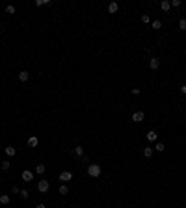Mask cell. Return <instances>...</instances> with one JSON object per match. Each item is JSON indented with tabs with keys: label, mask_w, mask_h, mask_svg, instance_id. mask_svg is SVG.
Returning a JSON list of instances; mask_svg holds the SVG:
<instances>
[{
	"label": "cell",
	"mask_w": 186,
	"mask_h": 208,
	"mask_svg": "<svg viewBox=\"0 0 186 208\" xmlns=\"http://www.w3.org/2000/svg\"><path fill=\"white\" fill-rule=\"evenodd\" d=\"M101 166L99 164H89L88 166V175L89 176H93V178H97V176H101Z\"/></svg>",
	"instance_id": "1"
},
{
	"label": "cell",
	"mask_w": 186,
	"mask_h": 208,
	"mask_svg": "<svg viewBox=\"0 0 186 208\" xmlns=\"http://www.w3.org/2000/svg\"><path fill=\"white\" fill-rule=\"evenodd\" d=\"M37 190L41 191V193H47V191L50 190V184H49V180H39V184H37Z\"/></svg>",
	"instance_id": "2"
},
{
	"label": "cell",
	"mask_w": 186,
	"mask_h": 208,
	"mask_svg": "<svg viewBox=\"0 0 186 208\" xmlns=\"http://www.w3.org/2000/svg\"><path fill=\"white\" fill-rule=\"evenodd\" d=\"M130 119H132L134 123H141V121L145 119V113H143V112H134V113H132V117H130Z\"/></svg>",
	"instance_id": "3"
},
{
	"label": "cell",
	"mask_w": 186,
	"mask_h": 208,
	"mask_svg": "<svg viewBox=\"0 0 186 208\" xmlns=\"http://www.w3.org/2000/svg\"><path fill=\"white\" fill-rule=\"evenodd\" d=\"M71 178H73V173H71V171H62V173H60V180H62V184H63V182H69Z\"/></svg>",
	"instance_id": "4"
},
{
	"label": "cell",
	"mask_w": 186,
	"mask_h": 208,
	"mask_svg": "<svg viewBox=\"0 0 186 208\" xmlns=\"http://www.w3.org/2000/svg\"><path fill=\"white\" fill-rule=\"evenodd\" d=\"M149 67H151L153 71H156L158 67H160V60H158V58H151V60H149Z\"/></svg>",
	"instance_id": "5"
},
{
	"label": "cell",
	"mask_w": 186,
	"mask_h": 208,
	"mask_svg": "<svg viewBox=\"0 0 186 208\" xmlns=\"http://www.w3.org/2000/svg\"><path fill=\"white\" fill-rule=\"evenodd\" d=\"M22 180H24V182H32V180H34V173H32V171H22Z\"/></svg>",
	"instance_id": "6"
},
{
	"label": "cell",
	"mask_w": 186,
	"mask_h": 208,
	"mask_svg": "<svg viewBox=\"0 0 186 208\" xmlns=\"http://www.w3.org/2000/svg\"><path fill=\"white\" fill-rule=\"evenodd\" d=\"M117 9H119V4L117 2H110L108 4V13H117Z\"/></svg>",
	"instance_id": "7"
},
{
	"label": "cell",
	"mask_w": 186,
	"mask_h": 208,
	"mask_svg": "<svg viewBox=\"0 0 186 208\" xmlns=\"http://www.w3.org/2000/svg\"><path fill=\"white\" fill-rule=\"evenodd\" d=\"M169 7H171V2H169V0H162L160 2V9L162 11H169Z\"/></svg>",
	"instance_id": "8"
},
{
	"label": "cell",
	"mask_w": 186,
	"mask_h": 208,
	"mask_svg": "<svg viewBox=\"0 0 186 208\" xmlns=\"http://www.w3.org/2000/svg\"><path fill=\"white\" fill-rule=\"evenodd\" d=\"M28 78H30V73H28V71H21V73H19V80H21V82H26Z\"/></svg>",
	"instance_id": "9"
},
{
	"label": "cell",
	"mask_w": 186,
	"mask_h": 208,
	"mask_svg": "<svg viewBox=\"0 0 186 208\" xmlns=\"http://www.w3.org/2000/svg\"><path fill=\"white\" fill-rule=\"evenodd\" d=\"M9 201H11V199H9V195H6V193H2V195H0V205H9Z\"/></svg>",
	"instance_id": "10"
},
{
	"label": "cell",
	"mask_w": 186,
	"mask_h": 208,
	"mask_svg": "<svg viewBox=\"0 0 186 208\" xmlns=\"http://www.w3.org/2000/svg\"><path fill=\"white\" fill-rule=\"evenodd\" d=\"M39 145V139L35 138V136H32V138L28 139V147H37Z\"/></svg>",
	"instance_id": "11"
},
{
	"label": "cell",
	"mask_w": 186,
	"mask_h": 208,
	"mask_svg": "<svg viewBox=\"0 0 186 208\" xmlns=\"http://www.w3.org/2000/svg\"><path fill=\"white\" fill-rule=\"evenodd\" d=\"M156 138H158V134H156L155 130H149V132H147V139H149V141H156Z\"/></svg>",
	"instance_id": "12"
},
{
	"label": "cell",
	"mask_w": 186,
	"mask_h": 208,
	"mask_svg": "<svg viewBox=\"0 0 186 208\" xmlns=\"http://www.w3.org/2000/svg\"><path fill=\"white\" fill-rule=\"evenodd\" d=\"M4 151H6V154H7V156H15V154H17V151H15V147H11V145H9V147H6Z\"/></svg>",
	"instance_id": "13"
},
{
	"label": "cell",
	"mask_w": 186,
	"mask_h": 208,
	"mask_svg": "<svg viewBox=\"0 0 186 208\" xmlns=\"http://www.w3.org/2000/svg\"><path fill=\"white\" fill-rule=\"evenodd\" d=\"M74 156H78V158H82L84 156V149L78 145V147H74Z\"/></svg>",
	"instance_id": "14"
},
{
	"label": "cell",
	"mask_w": 186,
	"mask_h": 208,
	"mask_svg": "<svg viewBox=\"0 0 186 208\" xmlns=\"http://www.w3.org/2000/svg\"><path fill=\"white\" fill-rule=\"evenodd\" d=\"M143 156H145V158H151V156H153V147H145L143 149Z\"/></svg>",
	"instance_id": "15"
},
{
	"label": "cell",
	"mask_w": 186,
	"mask_h": 208,
	"mask_svg": "<svg viewBox=\"0 0 186 208\" xmlns=\"http://www.w3.org/2000/svg\"><path fill=\"white\" fill-rule=\"evenodd\" d=\"M35 173L43 175V173H45V166H43V164H37V166H35Z\"/></svg>",
	"instance_id": "16"
},
{
	"label": "cell",
	"mask_w": 186,
	"mask_h": 208,
	"mask_svg": "<svg viewBox=\"0 0 186 208\" xmlns=\"http://www.w3.org/2000/svg\"><path fill=\"white\" fill-rule=\"evenodd\" d=\"M58 193H62V195H67V193H69V188H67L65 184H62V186H60V190H58Z\"/></svg>",
	"instance_id": "17"
},
{
	"label": "cell",
	"mask_w": 186,
	"mask_h": 208,
	"mask_svg": "<svg viewBox=\"0 0 186 208\" xmlns=\"http://www.w3.org/2000/svg\"><path fill=\"white\" fill-rule=\"evenodd\" d=\"M9 166H11V162H7V160H4V162L0 164V167H2V171H7V169H9Z\"/></svg>",
	"instance_id": "18"
},
{
	"label": "cell",
	"mask_w": 186,
	"mask_h": 208,
	"mask_svg": "<svg viewBox=\"0 0 186 208\" xmlns=\"http://www.w3.org/2000/svg\"><path fill=\"white\" fill-rule=\"evenodd\" d=\"M19 193H21V197H22V199H28V197H30V191H28V190H21Z\"/></svg>",
	"instance_id": "19"
},
{
	"label": "cell",
	"mask_w": 186,
	"mask_h": 208,
	"mask_svg": "<svg viewBox=\"0 0 186 208\" xmlns=\"http://www.w3.org/2000/svg\"><path fill=\"white\" fill-rule=\"evenodd\" d=\"M155 151H158V152H164V151H166V147H164V143H156V147H155Z\"/></svg>",
	"instance_id": "20"
},
{
	"label": "cell",
	"mask_w": 186,
	"mask_h": 208,
	"mask_svg": "<svg viewBox=\"0 0 186 208\" xmlns=\"http://www.w3.org/2000/svg\"><path fill=\"white\" fill-rule=\"evenodd\" d=\"M153 28H155V30H160L162 28V21H153Z\"/></svg>",
	"instance_id": "21"
},
{
	"label": "cell",
	"mask_w": 186,
	"mask_h": 208,
	"mask_svg": "<svg viewBox=\"0 0 186 208\" xmlns=\"http://www.w3.org/2000/svg\"><path fill=\"white\" fill-rule=\"evenodd\" d=\"M179 28L181 30H186V19H181V21H179Z\"/></svg>",
	"instance_id": "22"
},
{
	"label": "cell",
	"mask_w": 186,
	"mask_h": 208,
	"mask_svg": "<svg viewBox=\"0 0 186 208\" xmlns=\"http://www.w3.org/2000/svg\"><path fill=\"white\" fill-rule=\"evenodd\" d=\"M45 4H50V0H37L35 6H45Z\"/></svg>",
	"instance_id": "23"
},
{
	"label": "cell",
	"mask_w": 186,
	"mask_h": 208,
	"mask_svg": "<svg viewBox=\"0 0 186 208\" xmlns=\"http://www.w3.org/2000/svg\"><path fill=\"white\" fill-rule=\"evenodd\" d=\"M6 13L13 15V13H15V7H13V6H7V7H6Z\"/></svg>",
	"instance_id": "24"
},
{
	"label": "cell",
	"mask_w": 186,
	"mask_h": 208,
	"mask_svg": "<svg viewBox=\"0 0 186 208\" xmlns=\"http://www.w3.org/2000/svg\"><path fill=\"white\" fill-rule=\"evenodd\" d=\"M151 21V17H149V15H141V22H149Z\"/></svg>",
	"instance_id": "25"
},
{
	"label": "cell",
	"mask_w": 186,
	"mask_h": 208,
	"mask_svg": "<svg viewBox=\"0 0 186 208\" xmlns=\"http://www.w3.org/2000/svg\"><path fill=\"white\" fill-rule=\"evenodd\" d=\"M171 6H175V7H179V6H181V0H173V2H171Z\"/></svg>",
	"instance_id": "26"
},
{
	"label": "cell",
	"mask_w": 186,
	"mask_h": 208,
	"mask_svg": "<svg viewBox=\"0 0 186 208\" xmlns=\"http://www.w3.org/2000/svg\"><path fill=\"white\" fill-rule=\"evenodd\" d=\"M181 91H183L184 95H186V84H184V85H181Z\"/></svg>",
	"instance_id": "27"
},
{
	"label": "cell",
	"mask_w": 186,
	"mask_h": 208,
	"mask_svg": "<svg viewBox=\"0 0 186 208\" xmlns=\"http://www.w3.org/2000/svg\"><path fill=\"white\" fill-rule=\"evenodd\" d=\"M35 208H47V206H45V205H43V203H39V205H37V206H35Z\"/></svg>",
	"instance_id": "28"
}]
</instances>
